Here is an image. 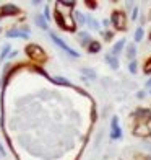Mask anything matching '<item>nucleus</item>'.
Masks as SVG:
<instances>
[{
	"mask_svg": "<svg viewBox=\"0 0 151 160\" xmlns=\"http://www.w3.org/2000/svg\"><path fill=\"white\" fill-rule=\"evenodd\" d=\"M55 20H57V25H59L62 30H68V31H73L75 30V18L71 15H62L60 8L55 10Z\"/></svg>",
	"mask_w": 151,
	"mask_h": 160,
	"instance_id": "f257e3e1",
	"label": "nucleus"
},
{
	"mask_svg": "<svg viewBox=\"0 0 151 160\" xmlns=\"http://www.w3.org/2000/svg\"><path fill=\"white\" fill-rule=\"evenodd\" d=\"M111 23H112V26L116 28L117 31H124L127 28V15L124 12L114 10L112 15H111Z\"/></svg>",
	"mask_w": 151,
	"mask_h": 160,
	"instance_id": "f03ea898",
	"label": "nucleus"
},
{
	"mask_svg": "<svg viewBox=\"0 0 151 160\" xmlns=\"http://www.w3.org/2000/svg\"><path fill=\"white\" fill-rule=\"evenodd\" d=\"M26 54L30 56V59H33L36 62H44L46 61V52L38 44H30L26 48Z\"/></svg>",
	"mask_w": 151,
	"mask_h": 160,
	"instance_id": "7ed1b4c3",
	"label": "nucleus"
},
{
	"mask_svg": "<svg viewBox=\"0 0 151 160\" xmlns=\"http://www.w3.org/2000/svg\"><path fill=\"white\" fill-rule=\"evenodd\" d=\"M49 38L52 39V41H54L55 44L59 46V48H60L62 51H65V52H67L68 56H71V57H80V54H78L76 51H73V49H71V48H70V46L67 44V42L63 41V39H60V38H59V36H57L55 33H52V31H50V33H49Z\"/></svg>",
	"mask_w": 151,
	"mask_h": 160,
	"instance_id": "20e7f679",
	"label": "nucleus"
},
{
	"mask_svg": "<svg viewBox=\"0 0 151 160\" xmlns=\"http://www.w3.org/2000/svg\"><path fill=\"white\" fill-rule=\"evenodd\" d=\"M132 116L138 122H141V124H148L151 121V110H148V108H138V110H135L132 113Z\"/></svg>",
	"mask_w": 151,
	"mask_h": 160,
	"instance_id": "39448f33",
	"label": "nucleus"
},
{
	"mask_svg": "<svg viewBox=\"0 0 151 160\" xmlns=\"http://www.w3.org/2000/svg\"><path fill=\"white\" fill-rule=\"evenodd\" d=\"M109 137L112 141H117L122 137V129L119 126V118L117 116H112V119H111V132H109Z\"/></svg>",
	"mask_w": 151,
	"mask_h": 160,
	"instance_id": "423d86ee",
	"label": "nucleus"
},
{
	"mask_svg": "<svg viewBox=\"0 0 151 160\" xmlns=\"http://www.w3.org/2000/svg\"><path fill=\"white\" fill-rule=\"evenodd\" d=\"M133 136L145 139V137H149L151 136V129H149L148 124H141V122H138V124L133 128Z\"/></svg>",
	"mask_w": 151,
	"mask_h": 160,
	"instance_id": "0eeeda50",
	"label": "nucleus"
},
{
	"mask_svg": "<svg viewBox=\"0 0 151 160\" xmlns=\"http://www.w3.org/2000/svg\"><path fill=\"white\" fill-rule=\"evenodd\" d=\"M104 61H106V64L109 65V67L112 69V70H117L119 67H120V62H119V59L116 56H112L111 52H107L106 56H104Z\"/></svg>",
	"mask_w": 151,
	"mask_h": 160,
	"instance_id": "6e6552de",
	"label": "nucleus"
},
{
	"mask_svg": "<svg viewBox=\"0 0 151 160\" xmlns=\"http://www.w3.org/2000/svg\"><path fill=\"white\" fill-rule=\"evenodd\" d=\"M125 44H127V39L125 38H120L116 44L112 46V49H111V54L112 56H116V57H119V54L124 51V48H125Z\"/></svg>",
	"mask_w": 151,
	"mask_h": 160,
	"instance_id": "1a4fd4ad",
	"label": "nucleus"
},
{
	"mask_svg": "<svg viewBox=\"0 0 151 160\" xmlns=\"http://www.w3.org/2000/svg\"><path fill=\"white\" fill-rule=\"evenodd\" d=\"M78 41H80L81 46L88 48L91 42H93V38H91V34L88 31H80V33H78Z\"/></svg>",
	"mask_w": 151,
	"mask_h": 160,
	"instance_id": "9d476101",
	"label": "nucleus"
},
{
	"mask_svg": "<svg viewBox=\"0 0 151 160\" xmlns=\"http://www.w3.org/2000/svg\"><path fill=\"white\" fill-rule=\"evenodd\" d=\"M18 12H20V8H18L16 5L8 3V5H3L2 8H0V15L7 17V15H13V13H18Z\"/></svg>",
	"mask_w": 151,
	"mask_h": 160,
	"instance_id": "9b49d317",
	"label": "nucleus"
},
{
	"mask_svg": "<svg viewBox=\"0 0 151 160\" xmlns=\"http://www.w3.org/2000/svg\"><path fill=\"white\" fill-rule=\"evenodd\" d=\"M7 38H18V39H28L30 33L28 31H20V30H11L7 33Z\"/></svg>",
	"mask_w": 151,
	"mask_h": 160,
	"instance_id": "f8f14e48",
	"label": "nucleus"
},
{
	"mask_svg": "<svg viewBox=\"0 0 151 160\" xmlns=\"http://www.w3.org/2000/svg\"><path fill=\"white\" fill-rule=\"evenodd\" d=\"M125 54H127V59L130 62L135 61V57H136V44L135 42H130V44L125 46Z\"/></svg>",
	"mask_w": 151,
	"mask_h": 160,
	"instance_id": "ddd939ff",
	"label": "nucleus"
},
{
	"mask_svg": "<svg viewBox=\"0 0 151 160\" xmlns=\"http://www.w3.org/2000/svg\"><path fill=\"white\" fill-rule=\"evenodd\" d=\"M86 25H88L93 31H99V28H101L99 21H98V20H94L91 15H86Z\"/></svg>",
	"mask_w": 151,
	"mask_h": 160,
	"instance_id": "4468645a",
	"label": "nucleus"
},
{
	"mask_svg": "<svg viewBox=\"0 0 151 160\" xmlns=\"http://www.w3.org/2000/svg\"><path fill=\"white\" fill-rule=\"evenodd\" d=\"M86 49H88V52H89V54H98L99 51L103 49V46H101V42H99V41H94V39H93V42H91V44L86 48Z\"/></svg>",
	"mask_w": 151,
	"mask_h": 160,
	"instance_id": "2eb2a0df",
	"label": "nucleus"
},
{
	"mask_svg": "<svg viewBox=\"0 0 151 160\" xmlns=\"http://www.w3.org/2000/svg\"><path fill=\"white\" fill-rule=\"evenodd\" d=\"M143 38H145V30H143V26H138L135 30V34H133V41H135V44L136 42H141Z\"/></svg>",
	"mask_w": 151,
	"mask_h": 160,
	"instance_id": "dca6fc26",
	"label": "nucleus"
},
{
	"mask_svg": "<svg viewBox=\"0 0 151 160\" xmlns=\"http://www.w3.org/2000/svg\"><path fill=\"white\" fill-rule=\"evenodd\" d=\"M73 18H75V23H78L80 26L86 25V15H83L81 12H75L73 13Z\"/></svg>",
	"mask_w": 151,
	"mask_h": 160,
	"instance_id": "f3484780",
	"label": "nucleus"
},
{
	"mask_svg": "<svg viewBox=\"0 0 151 160\" xmlns=\"http://www.w3.org/2000/svg\"><path fill=\"white\" fill-rule=\"evenodd\" d=\"M36 25H38L41 30H47V20L44 15H38L36 17Z\"/></svg>",
	"mask_w": 151,
	"mask_h": 160,
	"instance_id": "a211bd4d",
	"label": "nucleus"
},
{
	"mask_svg": "<svg viewBox=\"0 0 151 160\" xmlns=\"http://www.w3.org/2000/svg\"><path fill=\"white\" fill-rule=\"evenodd\" d=\"M81 74L86 77V78H89V80H94L98 75H96V72L93 70V69H88V67H85V69H81Z\"/></svg>",
	"mask_w": 151,
	"mask_h": 160,
	"instance_id": "6ab92c4d",
	"label": "nucleus"
},
{
	"mask_svg": "<svg viewBox=\"0 0 151 160\" xmlns=\"http://www.w3.org/2000/svg\"><path fill=\"white\" fill-rule=\"evenodd\" d=\"M52 82L54 83H59V85H65V87H71V82L63 77H52Z\"/></svg>",
	"mask_w": 151,
	"mask_h": 160,
	"instance_id": "aec40b11",
	"label": "nucleus"
},
{
	"mask_svg": "<svg viewBox=\"0 0 151 160\" xmlns=\"http://www.w3.org/2000/svg\"><path fill=\"white\" fill-rule=\"evenodd\" d=\"M136 70H138V62H136V59L128 62V72H130V74H136Z\"/></svg>",
	"mask_w": 151,
	"mask_h": 160,
	"instance_id": "412c9836",
	"label": "nucleus"
},
{
	"mask_svg": "<svg viewBox=\"0 0 151 160\" xmlns=\"http://www.w3.org/2000/svg\"><path fill=\"white\" fill-rule=\"evenodd\" d=\"M101 36L104 38V41H112V38H114V33H112V31H109V30H106V31L101 33Z\"/></svg>",
	"mask_w": 151,
	"mask_h": 160,
	"instance_id": "4be33fe9",
	"label": "nucleus"
},
{
	"mask_svg": "<svg viewBox=\"0 0 151 160\" xmlns=\"http://www.w3.org/2000/svg\"><path fill=\"white\" fill-rule=\"evenodd\" d=\"M143 72H145L146 75H151V57L145 62V65H143Z\"/></svg>",
	"mask_w": 151,
	"mask_h": 160,
	"instance_id": "5701e85b",
	"label": "nucleus"
},
{
	"mask_svg": "<svg viewBox=\"0 0 151 160\" xmlns=\"http://www.w3.org/2000/svg\"><path fill=\"white\" fill-rule=\"evenodd\" d=\"M8 52H10V46H8V44H5V46H3V49H2V52H0V62H2V61L5 59Z\"/></svg>",
	"mask_w": 151,
	"mask_h": 160,
	"instance_id": "b1692460",
	"label": "nucleus"
},
{
	"mask_svg": "<svg viewBox=\"0 0 151 160\" xmlns=\"http://www.w3.org/2000/svg\"><path fill=\"white\" fill-rule=\"evenodd\" d=\"M130 18H132L133 21H135L136 18H138V7H135V8L132 10V17H130Z\"/></svg>",
	"mask_w": 151,
	"mask_h": 160,
	"instance_id": "393cba45",
	"label": "nucleus"
},
{
	"mask_svg": "<svg viewBox=\"0 0 151 160\" xmlns=\"http://www.w3.org/2000/svg\"><path fill=\"white\" fill-rule=\"evenodd\" d=\"M146 97V92L145 90H140V92H136V98H140V100H143Z\"/></svg>",
	"mask_w": 151,
	"mask_h": 160,
	"instance_id": "a878e982",
	"label": "nucleus"
},
{
	"mask_svg": "<svg viewBox=\"0 0 151 160\" xmlns=\"http://www.w3.org/2000/svg\"><path fill=\"white\" fill-rule=\"evenodd\" d=\"M44 17H46L47 21H50V12H49V7H46V8H44Z\"/></svg>",
	"mask_w": 151,
	"mask_h": 160,
	"instance_id": "bb28decb",
	"label": "nucleus"
},
{
	"mask_svg": "<svg viewBox=\"0 0 151 160\" xmlns=\"http://www.w3.org/2000/svg\"><path fill=\"white\" fill-rule=\"evenodd\" d=\"M111 25H112V23H111V18H109V20H107V18L103 20V26H104V28H109Z\"/></svg>",
	"mask_w": 151,
	"mask_h": 160,
	"instance_id": "cd10ccee",
	"label": "nucleus"
},
{
	"mask_svg": "<svg viewBox=\"0 0 151 160\" xmlns=\"http://www.w3.org/2000/svg\"><path fill=\"white\" fill-rule=\"evenodd\" d=\"M60 5H67V7H70V8H73L76 3L75 2H60Z\"/></svg>",
	"mask_w": 151,
	"mask_h": 160,
	"instance_id": "c85d7f7f",
	"label": "nucleus"
},
{
	"mask_svg": "<svg viewBox=\"0 0 151 160\" xmlns=\"http://www.w3.org/2000/svg\"><path fill=\"white\" fill-rule=\"evenodd\" d=\"M86 5L89 7V8H96V2H85Z\"/></svg>",
	"mask_w": 151,
	"mask_h": 160,
	"instance_id": "c756f323",
	"label": "nucleus"
},
{
	"mask_svg": "<svg viewBox=\"0 0 151 160\" xmlns=\"http://www.w3.org/2000/svg\"><path fill=\"white\" fill-rule=\"evenodd\" d=\"M145 87H146V88H149V90H151V77H149V78L146 80V83H145Z\"/></svg>",
	"mask_w": 151,
	"mask_h": 160,
	"instance_id": "7c9ffc66",
	"label": "nucleus"
},
{
	"mask_svg": "<svg viewBox=\"0 0 151 160\" xmlns=\"http://www.w3.org/2000/svg\"><path fill=\"white\" fill-rule=\"evenodd\" d=\"M18 52H16V51H13V52H10V59H13V57H15Z\"/></svg>",
	"mask_w": 151,
	"mask_h": 160,
	"instance_id": "2f4dec72",
	"label": "nucleus"
},
{
	"mask_svg": "<svg viewBox=\"0 0 151 160\" xmlns=\"http://www.w3.org/2000/svg\"><path fill=\"white\" fill-rule=\"evenodd\" d=\"M0 152H2V154H3V147H2V144H0Z\"/></svg>",
	"mask_w": 151,
	"mask_h": 160,
	"instance_id": "473e14b6",
	"label": "nucleus"
},
{
	"mask_svg": "<svg viewBox=\"0 0 151 160\" xmlns=\"http://www.w3.org/2000/svg\"><path fill=\"white\" fill-rule=\"evenodd\" d=\"M148 20H151V10H149V13H148Z\"/></svg>",
	"mask_w": 151,
	"mask_h": 160,
	"instance_id": "72a5a7b5",
	"label": "nucleus"
},
{
	"mask_svg": "<svg viewBox=\"0 0 151 160\" xmlns=\"http://www.w3.org/2000/svg\"><path fill=\"white\" fill-rule=\"evenodd\" d=\"M145 160H151V157H145Z\"/></svg>",
	"mask_w": 151,
	"mask_h": 160,
	"instance_id": "f704fd0d",
	"label": "nucleus"
},
{
	"mask_svg": "<svg viewBox=\"0 0 151 160\" xmlns=\"http://www.w3.org/2000/svg\"><path fill=\"white\" fill-rule=\"evenodd\" d=\"M149 41H151V31H149Z\"/></svg>",
	"mask_w": 151,
	"mask_h": 160,
	"instance_id": "c9c22d12",
	"label": "nucleus"
},
{
	"mask_svg": "<svg viewBox=\"0 0 151 160\" xmlns=\"http://www.w3.org/2000/svg\"><path fill=\"white\" fill-rule=\"evenodd\" d=\"M149 93H151V90H149Z\"/></svg>",
	"mask_w": 151,
	"mask_h": 160,
	"instance_id": "e433bc0d",
	"label": "nucleus"
}]
</instances>
